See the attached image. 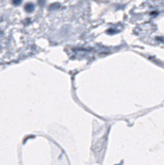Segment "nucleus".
<instances>
[{"label": "nucleus", "instance_id": "20e7f679", "mask_svg": "<svg viewBox=\"0 0 164 165\" xmlns=\"http://www.w3.org/2000/svg\"><path fill=\"white\" fill-rule=\"evenodd\" d=\"M22 2V0H12V3H14L15 5H20Z\"/></svg>", "mask_w": 164, "mask_h": 165}, {"label": "nucleus", "instance_id": "f257e3e1", "mask_svg": "<svg viewBox=\"0 0 164 165\" xmlns=\"http://www.w3.org/2000/svg\"><path fill=\"white\" fill-rule=\"evenodd\" d=\"M24 9L26 12H32L34 10V4L32 2H28L24 5Z\"/></svg>", "mask_w": 164, "mask_h": 165}, {"label": "nucleus", "instance_id": "f03ea898", "mask_svg": "<svg viewBox=\"0 0 164 165\" xmlns=\"http://www.w3.org/2000/svg\"><path fill=\"white\" fill-rule=\"evenodd\" d=\"M60 8V3L59 2H54L52 4L49 5V9L50 10H55V9H59Z\"/></svg>", "mask_w": 164, "mask_h": 165}, {"label": "nucleus", "instance_id": "7ed1b4c3", "mask_svg": "<svg viewBox=\"0 0 164 165\" xmlns=\"http://www.w3.org/2000/svg\"><path fill=\"white\" fill-rule=\"evenodd\" d=\"M45 0H38V5L40 7H42V6H45Z\"/></svg>", "mask_w": 164, "mask_h": 165}, {"label": "nucleus", "instance_id": "39448f33", "mask_svg": "<svg viewBox=\"0 0 164 165\" xmlns=\"http://www.w3.org/2000/svg\"><path fill=\"white\" fill-rule=\"evenodd\" d=\"M114 32H116V31H114V29H109L107 31V33H114Z\"/></svg>", "mask_w": 164, "mask_h": 165}]
</instances>
